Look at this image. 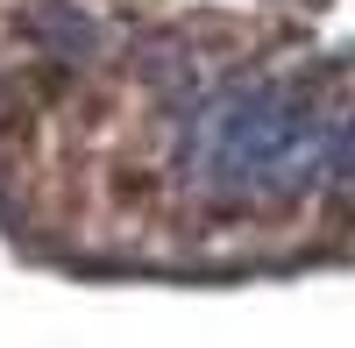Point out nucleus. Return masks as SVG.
I'll return each mask as SVG.
<instances>
[{"instance_id": "obj_1", "label": "nucleus", "mask_w": 355, "mask_h": 348, "mask_svg": "<svg viewBox=\"0 0 355 348\" xmlns=\"http://www.w3.org/2000/svg\"><path fill=\"white\" fill-rule=\"evenodd\" d=\"M341 157V121L284 85H227L199 100L185 128V171L206 199H291Z\"/></svg>"}, {"instance_id": "obj_2", "label": "nucleus", "mask_w": 355, "mask_h": 348, "mask_svg": "<svg viewBox=\"0 0 355 348\" xmlns=\"http://www.w3.org/2000/svg\"><path fill=\"white\" fill-rule=\"evenodd\" d=\"M28 28H36L43 50H57V57H93V43H100V28L78 8H64V0H43V8L28 15Z\"/></svg>"}]
</instances>
